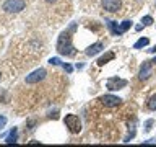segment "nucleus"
Instances as JSON below:
<instances>
[{
  "label": "nucleus",
  "mask_w": 156,
  "mask_h": 147,
  "mask_svg": "<svg viewBox=\"0 0 156 147\" xmlns=\"http://www.w3.org/2000/svg\"><path fill=\"white\" fill-rule=\"evenodd\" d=\"M75 29V26H72L68 31H63L60 36H58L57 41V51L62 54V56H73L75 54V47L72 44V31Z\"/></svg>",
  "instance_id": "1"
},
{
  "label": "nucleus",
  "mask_w": 156,
  "mask_h": 147,
  "mask_svg": "<svg viewBox=\"0 0 156 147\" xmlns=\"http://www.w3.org/2000/svg\"><path fill=\"white\" fill-rule=\"evenodd\" d=\"M63 123H65V126L68 127V131H70L72 134H78V132L81 131V121L76 115H67Z\"/></svg>",
  "instance_id": "2"
},
{
  "label": "nucleus",
  "mask_w": 156,
  "mask_h": 147,
  "mask_svg": "<svg viewBox=\"0 0 156 147\" xmlns=\"http://www.w3.org/2000/svg\"><path fill=\"white\" fill-rule=\"evenodd\" d=\"M24 8V0H7L3 3V10L7 13H18Z\"/></svg>",
  "instance_id": "3"
},
{
  "label": "nucleus",
  "mask_w": 156,
  "mask_h": 147,
  "mask_svg": "<svg viewBox=\"0 0 156 147\" xmlns=\"http://www.w3.org/2000/svg\"><path fill=\"white\" fill-rule=\"evenodd\" d=\"M44 77H46V70L44 69H37V70L26 75V83H37V82L44 80Z\"/></svg>",
  "instance_id": "4"
},
{
  "label": "nucleus",
  "mask_w": 156,
  "mask_h": 147,
  "mask_svg": "<svg viewBox=\"0 0 156 147\" xmlns=\"http://www.w3.org/2000/svg\"><path fill=\"white\" fill-rule=\"evenodd\" d=\"M151 74H153V62L151 61L143 62V66H141V69H140V74H138V78L140 80H148Z\"/></svg>",
  "instance_id": "5"
},
{
  "label": "nucleus",
  "mask_w": 156,
  "mask_h": 147,
  "mask_svg": "<svg viewBox=\"0 0 156 147\" xmlns=\"http://www.w3.org/2000/svg\"><path fill=\"white\" fill-rule=\"evenodd\" d=\"M99 101H101L104 106L114 108V106H119L122 100H120L119 96H114V95H104V96H101V98H99Z\"/></svg>",
  "instance_id": "6"
},
{
  "label": "nucleus",
  "mask_w": 156,
  "mask_h": 147,
  "mask_svg": "<svg viewBox=\"0 0 156 147\" xmlns=\"http://www.w3.org/2000/svg\"><path fill=\"white\" fill-rule=\"evenodd\" d=\"M127 85V80H124V78H117V77H112L107 80V88L109 90H120V88H124Z\"/></svg>",
  "instance_id": "7"
},
{
  "label": "nucleus",
  "mask_w": 156,
  "mask_h": 147,
  "mask_svg": "<svg viewBox=\"0 0 156 147\" xmlns=\"http://www.w3.org/2000/svg\"><path fill=\"white\" fill-rule=\"evenodd\" d=\"M102 8L111 13H115L120 10V0H102Z\"/></svg>",
  "instance_id": "8"
},
{
  "label": "nucleus",
  "mask_w": 156,
  "mask_h": 147,
  "mask_svg": "<svg viewBox=\"0 0 156 147\" xmlns=\"http://www.w3.org/2000/svg\"><path fill=\"white\" fill-rule=\"evenodd\" d=\"M102 47H104V46H102V43H94V44H91V46L86 49V56H90V57L96 56V54L99 52Z\"/></svg>",
  "instance_id": "9"
},
{
  "label": "nucleus",
  "mask_w": 156,
  "mask_h": 147,
  "mask_svg": "<svg viewBox=\"0 0 156 147\" xmlns=\"http://www.w3.org/2000/svg\"><path fill=\"white\" fill-rule=\"evenodd\" d=\"M112 59H114V52H106L104 54V56H102V57H99V59H98V66H104V64H107V62H109V61H112Z\"/></svg>",
  "instance_id": "10"
},
{
  "label": "nucleus",
  "mask_w": 156,
  "mask_h": 147,
  "mask_svg": "<svg viewBox=\"0 0 156 147\" xmlns=\"http://www.w3.org/2000/svg\"><path fill=\"white\" fill-rule=\"evenodd\" d=\"M16 141H18V131H16V127H13V129L10 131V134L7 136L5 142H7V144H15Z\"/></svg>",
  "instance_id": "11"
},
{
  "label": "nucleus",
  "mask_w": 156,
  "mask_h": 147,
  "mask_svg": "<svg viewBox=\"0 0 156 147\" xmlns=\"http://www.w3.org/2000/svg\"><path fill=\"white\" fill-rule=\"evenodd\" d=\"M148 43H150V39H148V38H140L138 41H136V43L133 44V47H135V49L145 47V46H146V44H148Z\"/></svg>",
  "instance_id": "12"
},
{
  "label": "nucleus",
  "mask_w": 156,
  "mask_h": 147,
  "mask_svg": "<svg viewBox=\"0 0 156 147\" xmlns=\"http://www.w3.org/2000/svg\"><path fill=\"white\" fill-rule=\"evenodd\" d=\"M130 26H132V21H124V23H122L120 26H119V36H120V34H124Z\"/></svg>",
  "instance_id": "13"
},
{
  "label": "nucleus",
  "mask_w": 156,
  "mask_h": 147,
  "mask_svg": "<svg viewBox=\"0 0 156 147\" xmlns=\"http://www.w3.org/2000/svg\"><path fill=\"white\" fill-rule=\"evenodd\" d=\"M148 108H150V110H153V111H156V95H153L148 100Z\"/></svg>",
  "instance_id": "14"
},
{
  "label": "nucleus",
  "mask_w": 156,
  "mask_h": 147,
  "mask_svg": "<svg viewBox=\"0 0 156 147\" xmlns=\"http://www.w3.org/2000/svg\"><path fill=\"white\" fill-rule=\"evenodd\" d=\"M141 23H143L145 26H150V24H153V18H151V17H145L143 20H141Z\"/></svg>",
  "instance_id": "15"
},
{
  "label": "nucleus",
  "mask_w": 156,
  "mask_h": 147,
  "mask_svg": "<svg viewBox=\"0 0 156 147\" xmlns=\"http://www.w3.org/2000/svg\"><path fill=\"white\" fill-rule=\"evenodd\" d=\"M49 62H51L52 66H58V64H60V59H58V57H52Z\"/></svg>",
  "instance_id": "16"
},
{
  "label": "nucleus",
  "mask_w": 156,
  "mask_h": 147,
  "mask_svg": "<svg viewBox=\"0 0 156 147\" xmlns=\"http://www.w3.org/2000/svg\"><path fill=\"white\" fill-rule=\"evenodd\" d=\"M5 124H7V118H5V116H2V115H0V129H2V127H3Z\"/></svg>",
  "instance_id": "17"
},
{
  "label": "nucleus",
  "mask_w": 156,
  "mask_h": 147,
  "mask_svg": "<svg viewBox=\"0 0 156 147\" xmlns=\"http://www.w3.org/2000/svg\"><path fill=\"white\" fill-rule=\"evenodd\" d=\"M63 69H65L67 72H72V70H73V67H72V66H68V64H63Z\"/></svg>",
  "instance_id": "18"
},
{
  "label": "nucleus",
  "mask_w": 156,
  "mask_h": 147,
  "mask_svg": "<svg viewBox=\"0 0 156 147\" xmlns=\"http://www.w3.org/2000/svg\"><path fill=\"white\" fill-rule=\"evenodd\" d=\"M47 3H54V2H57V0H46Z\"/></svg>",
  "instance_id": "19"
},
{
  "label": "nucleus",
  "mask_w": 156,
  "mask_h": 147,
  "mask_svg": "<svg viewBox=\"0 0 156 147\" xmlns=\"http://www.w3.org/2000/svg\"><path fill=\"white\" fill-rule=\"evenodd\" d=\"M150 52H156V46H154L153 49H150Z\"/></svg>",
  "instance_id": "20"
},
{
  "label": "nucleus",
  "mask_w": 156,
  "mask_h": 147,
  "mask_svg": "<svg viewBox=\"0 0 156 147\" xmlns=\"http://www.w3.org/2000/svg\"><path fill=\"white\" fill-rule=\"evenodd\" d=\"M151 62H153V64H156V57H154V59H153V61H151Z\"/></svg>",
  "instance_id": "21"
}]
</instances>
